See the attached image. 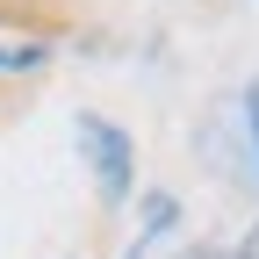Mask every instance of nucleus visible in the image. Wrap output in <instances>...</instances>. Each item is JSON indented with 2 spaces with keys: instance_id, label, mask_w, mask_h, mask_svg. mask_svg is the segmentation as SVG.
Instances as JSON below:
<instances>
[{
  "instance_id": "obj_4",
  "label": "nucleus",
  "mask_w": 259,
  "mask_h": 259,
  "mask_svg": "<svg viewBox=\"0 0 259 259\" xmlns=\"http://www.w3.org/2000/svg\"><path fill=\"white\" fill-rule=\"evenodd\" d=\"M231 259H259V223H252V231H245V245H238Z\"/></svg>"
},
{
  "instance_id": "obj_3",
  "label": "nucleus",
  "mask_w": 259,
  "mask_h": 259,
  "mask_svg": "<svg viewBox=\"0 0 259 259\" xmlns=\"http://www.w3.org/2000/svg\"><path fill=\"white\" fill-rule=\"evenodd\" d=\"M245 122H252V158H259V79L245 87Z\"/></svg>"
},
{
  "instance_id": "obj_2",
  "label": "nucleus",
  "mask_w": 259,
  "mask_h": 259,
  "mask_svg": "<svg viewBox=\"0 0 259 259\" xmlns=\"http://www.w3.org/2000/svg\"><path fill=\"white\" fill-rule=\"evenodd\" d=\"M44 51L36 44H0V72H22V65H36Z\"/></svg>"
},
{
  "instance_id": "obj_1",
  "label": "nucleus",
  "mask_w": 259,
  "mask_h": 259,
  "mask_svg": "<svg viewBox=\"0 0 259 259\" xmlns=\"http://www.w3.org/2000/svg\"><path fill=\"white\" fill-rule=\"evenodd\" d=\"M72 137H79L87 166H94L101 202H108V209H122V202H130V180H137V151H130V137H122L108 115H79V122H72Z\"/></svg>"
},
{
  "instance_id": "obj_5",
  "label": "nucleus",
  "mask_w": 259,
  "mask_h": 259,
  "mask_svg": "<svg viewBox=\"0 0 259 259\" xmlns=\"http://www.w3.org/2000/svg\"><path fill=\"white\" fill-rule=\"evenodd\" d=\"M187 259H231V252H187Z\"/></svg>"
}]
</instances>
